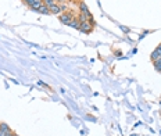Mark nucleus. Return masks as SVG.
I'll use <instances>...</instances> for the list:
<instances>
[{
	"label": "nucleus",
	"mask_w": 161,
	"mask_h": 136,
	"mask_svg": "<svg viewBox=\"0 0 161 136\" xmlns=\"http://www.w3.org/2000/svg\"><path fill=\"white\" fill-rule=\"evenodd\" d=\"M50 14H56V16H60V14H62V10H61L60 4L56 3L54 6H52V7H50Z\"/></svg>",
	"instance_id": "5"
},
{
	"label": "nucleus",
	"mask_w": 161,
	"mask_h": 136,
	"mask_svg": "<svg viewBox=\"0 0 161 136\" xmlns=\"http://www.w3.org/2000/svg\"><path fill=\"white\" fill-rule=\"evenodd\" d=\"M6 136H16V132H13V131H11V132H8V134L6 135Z\"/></svg>",
	"instance_id": "13"
},
{
	"label": "nucleus",
	"mask_w": 161,
	"mask_h": 136,
	"mask_svg": "<svg viewBox=\"0 0 161 136\" xmlns=\"http://www.w3.org/2000/svg\"><path fill=\"white\" fill-rule=\"evenodd\" d=\"M150 58H151V61H156V60H159V58H161V49L160 47H156V49L153 50Z\"/></svg>",
	"instance_id": "4"
},
{
	"label": "nucleus",
	"mask_w": 161,
	"mask_h": 136,
	"mask_svg": "<svg viewBox=\"0 0 161 136\" xmlns=\"http://www.w3.org/2000/svg\"><path fill=\"white\" fill-rule=\"evenodd\" d=\"M58 18H60L61 24H64V25H70V22L74 20V14L70 13V11H67V13H62L58 16Z\"/></svg>",
	"instance_id": "1"
},
{
	"label": "nucleus",
	"mask_w": 161,
	"mask_h": 136,
	"mask_svg": "<svg viewBox=\"0 0 161 136\" xmlns=\"http://www.w3.org/2000/svg\"><path fill=\"white\" fill-rule=\"evenodd\" d=\"M70 26H71V28H75V29H78V31H79V29H80V21H79L78 18H74L72 21L70 22Z\"/></svg>",
	"instance_id": "8"
},
{
	"label": "nucleus",
	"mask_w": 161,
	"mask_h": 136,
	"mask_svg": "<svg viewBox=\"0 0 161 136\" xmlns=\"http://www.w3.org/2000/svg\"><path fill=\"white\" fill-rule=\"evenodd\" d=\"M60 7H61V10H62V11H67V10H68V6L65 4V3H61Z\"/></svg>",
	"instance_id": "12"
},
{
	"label": "nucleus",
	"mask_w": 161,
	"mask_h": 136,
	"mask_svg": "<svg viewBox=\"0 0 161 136\" xmlns=\"http://www.w3.org/2000/svg\"><path fill=\"white\" fill-rule=\"evenodd\" d=\"M67 2V0H56V3H57V4H61V3H65Z\"/></svg>",
	"instance_id": "14"
},
{
	"label": "nucleus",
	"mask_w": 161,
	"mask_h": 136,
	"mask_svg": "<svg viewBox=\"0 0 161 136\" xmlns=\"http://www.w3.org/2000/svg\"><path fill=\"white\" fill-rule=\"evenodd\" d=\"M153 66H154V68H156V71L161 72V58H159V60H156V61H153Z\"/></svg>",
	"instance_id": "10"
},
{
	"label": "nucleus",
	"mask_w": 161,
	"mask_h": 136,
	"mask_svg": "<svg viewBox=\"0 0 161 136\" xmlns=\"http://www.w3.org/2000/svg\"><path fill=\"white\" fill-rule=\"evenodd\" d=\"M0 132H3L4 135H7L8 132H11V128L8 126V124H6V122H0Z\"/></svg>",
	"instance_id": "6"
},
{
	"label": "nucleus",
	"mask_w": 161,
	"mask_h": 136,
	"mask_svg": "<svg viewBox=\"0 0 161 136\" xmlns=\"http://www.w3.org/2000/svg\"><path fill=\"white\" fill-rule=\"evenodd\" d=\"M38 13H39V14H43V16H47V14H50V8L47 7V6L42 4L40 7H39V10H38Z\"/></svg>",
	"instance_id": "7"
},
{
	"label": "nucleus",
	"mask_w": 161,
	"mask_h": 136,
	"mask_svg": "<svg viewBox=\"0 0 161 136\" xmlns=\"http://www.w3.org/2000/svg\"><path fill=\"white\" fill-rule=\"evenodd\" d=\"M16 136H20V135H17V134H16Z\"/></svg>",
	"instance_id": "16"
},
{
	"label": "nucleus",
	"mask_w": 161,
	"mask_h": 136,
	"mask_svg": "<svg viewBox=\"0 0 161 136\" xmlns=\"http://www.w3.org/2000/svg\"><path fill=\"white\" fill-rule=\"evenodd\" d=\"M159 47H160V49H161V43H160V45H159Z\"/></svg>",
	"instance_id": "15"
},
{
	"label": "nucleus",
	"mask_w": 161,
	"mask_h": 136,
	"mask_svg": "<svg viewBox=\"0 0 161 136\" xmlns=\"http://www.w3.org/2000/svg\"><path fill=\"white\" fill-rule=\"evenodd\" d=\"M76 18H78L80 22H85V21H88V20L90 18V17H88V16H86V14H83V13H79V16L76 17Z\"/></svg>",
	"instance_id": "9"
},
{
	"label": "nucleus",
	"mask_w": 161,
	"mask_h": 136,
	"mask_svg": "<svg viewBox=\"0 0 161 136\" xmlns=\"http://www.w3.org/2000/svg\"><path fill=\"white\" fill-rule=\"evenodd\" d=\"M80 32H83V34H89V32L93 31V25H92L89 21H85V22H80Z\"/></svg>",
	"instance_id": "2"
},
{
	"label": "nucleus",
	"mask_w": 161,
	"mask_h": 136,
	"mask_svg": "<svg viewBox=\"0 0 161 136\" xmlns=\"http://www.w3.org/2000/svg\"><path fill=\"white\" fill-rule=\"evenodd\" d=\"M79 10H80V13L86 14L88 17H92V13L89 11V7H88V4H86L85 2H80L79 3Z\"/></svg>",
	"instance_id": "3"
},
{
	"label": "nucleus",
	"mask_w": 161,
	"mask_h": 136,
	"mask_svg": "<svg viewBox=\"0 0 161 136\" xmlns=\"http://www.w3.org/2000/svg\"><path fill=\"white\" fill-rule=\"evenodd\" d=\"M43 4L44 6H47V7H52V6H54L56 4V0H43Z\"/></svg>",
	"instance_id": "11"
}]
</instances>
